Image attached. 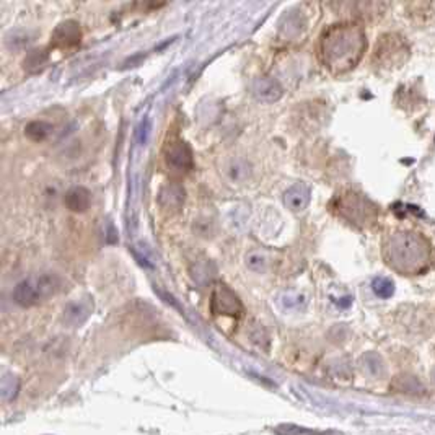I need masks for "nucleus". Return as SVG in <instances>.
I'll list each match as a JSON object with an SVG mask.
<instances>
[{"instance_id": "nucleus-1", "label": "nucleus", "mask_w": 435, "mask_h": 435, "mask_svg": "<svg viewBox=\"0 0 435 435\" xmlns=\"http://www.w3.org/2000/svg\"><path fill=\"white\" fill-rule=\"evenodd\" d=\"M366 49V31L352 22L329 26L320 38V60L334 75L347 74L356 69Z\"/></svg>"}, {"instance_id": "nucleus-2", "label": "nucleus", "mask_w": 435, "mask_h": 435, "mask_svg": "<svg viewBox=\"0 0 435 435\" xmlns=\"http://www.w3.org/2000/svg\"><path fill=\"white\" fill-rule=\"evenodd\" d=\"M381 258L391 271L401 276H420L434 264V249L422 233L398 230L381 241Z\"/></svg>"}, {"instance_id": "nucleus-3", "label": "nucleus", "mask_w": 435, "mask_h": 435, "mask_svg": "<svg viewBox=\"0 0 435 435\" xmlns=\"http://www.w3.org/2000/svg\"><path fill=\"white\" fill-rule=\"evenodd\" d=\"M333 211L357 229H372L378 220V207L356 191H344L336 196Z\"/></svg>"}, {"instance_id": "nucleus-4", "label": "nucleus", "mask_w": 435, "mask_h": 435, "mask_svg": "<svg viewBox=\"0 0 435 435\" xmlns=\"http://www.w3.org/2000/svg\"><path fill=\"white\" fill-rule=\"evenodd\" d=\"M60 288V279L56 274H36L23 279L13 290V300L20 306H33L56 295Z\"/></svg>"}, {"instance_id": "nucleus-5", "label": "nucleus", "mask_w": 435, "mask_h": 435, "mask_svg": "<svg viewBox=\"0 0 435 435\" xmlns=\"http://www.w3.org/2000/svg\"><path fill=\"white\" fill-rule=\"evenodd\" d=\"M398 325L406 341H424L435 333V311L425 305H404Z\"/></svg>"}, {"instance_id": "nucleus-6", "label": "nucleus", "mask_w": 435, "mask_h": 435, "mask_svg": "<svg viewBox=\"0 0 435 435\" xmlns=\"http://www.w3.org/2000/svg\"><path fill=\"white\" fill-rule=\"evenodd\" d=\"M409 59V44L398 33H386L377 42L373 63L380 69H398Z\"/></svg>"}, {"instance_id": "nucleus-7", "label": "nucleus", "mask_w": 435, "mask_h": 435, "mask_svg": "<svg viewBox=\"0 0 435 435\" xmlns=\"http://www.w3.org/2000/svg\"><path fill=\"white\" fill-rule=\"evenodd\" d=\"M211 311L217 316L240 318L243 313V304L230 287H227L225 284H217L211 294Z\"/></svg>"}, {"instance_id": "nucleus-8", "label": "nucleus", "mask_w": 435, "mask_h": 435, "mask_svg": "<svg viewBox=\"0 0 435 435\" xmlns=\"http://www.w3.org/2000/svg\"><path fill=\"white\" fill-rule=\"evenodd\" d=\"M165 162L168 167L181 173H188L189 170L195 167V157H192V150L184 140L172 142L167 149H165Z\"/></svg>"}, {"instance_id": "nucleus-9", "label": "nucleus", "mask_w": 435, "mask_h": 435, "mask_svg": "<svg viewBox=\"0 0 435 435\" xmlns=\"http://www.w3.org/2000/svg\"><path fill=\"white\" fill-rule=\"evenodd\" d=\"M82 41V30L80 25L74 20L63 22L60 25L56 26V30L51 36V42L54 47H60V49H69V47H75Z\"/></svg>"}, {"instance_id": "nucleus-10", "label": "nucleus", "mask_w": 435, "mask_h": 435, "mask_svg": "<svg viewBox=\"0 0 435 435\" xmlns=\"http://www.w3.org/2000/svg\"><path fill=\"white\" fill-rule=\"evenodd\" d=\"M93 311V302L90 299H82L70 302L64 309V323L69 326H80L88 320Z\"/></svg>"}, {"instance_id": "nucleus-11", "label": "nucleus", "mask_w": 435, "mask_h": 435, "mask_svg": "<svg viewBox=\"0 0 435 435\" xmlns=\"http://www.w3.org/2000/svg\"><path fill=\"white\" fill-rule=\"evenodd\" d=\"M184 199H186V191H184V188L178 183L165 184L158 192V204L167 211L181 209Z\"/></svg>"}, {"instance_id": "nucleus-12", "label": "nucleus", "mask_w": 435, "mask_h": 435, "mask_svg": "<svg viewBox=\"0 0 435 435\" xmlns=\"http://www.w3.org/2000/svg\"><path fill=\"white\" fill-rule=\"evenodd\" d=\"M253 95L259 101L274 103L282 97V87L279 85L277 80L269 79V77H261V79L254 80Z\"/></svg>"}, {"instance_id": "nucleus-13", "label": "nucleus", "mask_w": 435, "mask_h": 435, "mask_svg": "<svg viewBox=\"0 0 435 435\" xmlns=\"http://www.w3.org/2000/svg\"><path fill=\"white\" fill-rule=\"evenodd\" d=\"M391 390L401 395L409 396H419L425 393V386L420 383L418 377L411 375V373H401L391 383Z\"/></svg>"}, {"instance_id": "nucleus-14", "label": "nucleus", "mask_w": 435, "mask_h": 435, "mask_svg": "<svg viewBox=\"0 0 435 435\" xmlns=\"http://www.w3.org/2000/svg\"><path fill=\"white\" fill-rule=\"evenodd\" d=\"M284 202H286V206L290 211H304L310 204V189L305 184H295V186L287 189L286 196H284Z\"/></svg>"}, {"instance_id": "nucleus-15", "label": "nucleus", "mask_w": 435, "mask_h": 435, "mask_svg": "<svg viewBox=\"0 0 435 435\" xmlns=\"http://www.w3.org/2000/svg\"><path fill=\"white\" fill-rule=\"evenodd\" d=\"M90 201H92V196H90L88 189L83 186H75L70 189L64 199L67 209L75 212V214H82L87 211L90 207Z\"/></svg>"}, {"instance_id": "nucleus-16", "label": "nucleus", "mask_w": 435, "mask_h": 435, "mask_svg": "<svg viewBox=\"0 0 435 435\" xmlns=\"http://www.w3.org/2000/svg\"><path fill=\"white\" fill-rule=\"evenodd\" d=\"M47 63V53L44 49H33L26 54L25 60H23V69L30 74H36L44 67Z\"/></svg>"}, {"instance_id": "nucleus-17", "label": "nucleus", "mask_w": 435, "mask_h": 435, "mask_svg": "<svg viewBox=\"0 0 435 435\" xmlns=\"http://www.w3.org/2000/svg\"><path fill=\"white\" fill-rule=\"evenodd\" d=\"M53 132V126L46 121H31L25 127V136L35 142H42Z\"/></svg>"}, {"instance_id": "nucleus-18", "label": "nucleus", "mask_w": 435, "mask_h": 435, "mask_svg": "<svg viewBox=\"0 0 435 435\" xmlns=\"http://www.w3.org/2000/svg\"><path fill=\"white\" fill-rule=\"evenodd\" d=\"M362 366L366 372L372 377H381L385 373V363H383L381 357L377 354H366L362 357Z\"/></svg>"}, {"instance_id": "nucleus-19", "label": "nucleus", "mask_w": 435, "mask_h": 435, "mask_svg": "<svg viewBox=\"0 0 435 435\" xmlns=\"http://www.w3.org/2000/svg\"><path fill=\"white\" fill-rule=\"evenodd\" d=\"M18 388H20V381L13 373H6L2 377V383H0V390H2V398L6 401H10L17 396Z\"/></svg>"}, {"instance_id": "nucleus-20", "label": "nucleus", "mask_w": 435, "mask_h": 435, "mask_svg": "<svg viewBox=\"0 0 435 435\" xmlns=\"http://www.w3.org/2000/svg\"><path fill=\"white\" fill-rule=\"evenodd\" d=\"M372 288L380 299H390L395 294V284L388 277H375L372 282Z\"/></svg>"}, {"instance_id": "nucleus-21", "label": "nucleus", "mask_w": 435, "mask_h": 435, "mask_svg": "<svg viewBox=\"0 0 435 435\" xmlns=\"http://www.w3.org/2000/svg\"><path fill=\"white\" fill-rule=\"evenodd\" d=\"M276 432L279 435H318L315 430L299 427V425L294 424H281L279 427H276Z\"/></svg>"}, {"instance_id": "nucleus-22", "label": "nucleus", "mask_w": 435, "mask_h": 435, "mask_svg": "<svg viewBox=\"0 0 435 435\" xmlns=\"http://www.w3.org/2000/svg\"><path fill=\"white\" fill-rule=\"evenodd\" d=\"M266 256L261 253H252L248 254L247 258V264L249 269H253V271H264V268H266Z\"/></svg>"}, {"instance_id": "nucleus-23", "label": "nucleus", "mask_w": 435, "mask_h": 435, "mask_svg": "<svg viewBox=\"0 0 435 435\" xmlns=\"http://www.w3.org/2000/svg\"><path fill=\"white\" fill-rule=\"evenodd\" d=\"M304 304H305L304 297L297 295V294H287V295H284V299H282L284 309H287V310H299L302 309V305Z\"/></svg>"}, {"instance_id": "nucleus-24", "label": "nucleus", "mask_w": 435, "mask_h": 435, "mask_svg": "<svg viewBox=\"0 0 435 435\" xmlns=\"http://www.w3.org/2000/svg\"><path fill=\"white\" fill-rule=\"evenodd\" d=\"M149 131H150V122H149V120H144V121H142L140 127H139V140H140V144H145V142H147Z\"/></svg>"}]
</instances>
